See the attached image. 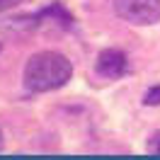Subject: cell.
Listing matches in <instances>:
<instances>
[{
  "label": "cell",
  "instance_id": "7a4b0ae2",
  "mask_svg": "<svg viewBox=\"0 0 160 160\" xmlns=\"http://www.w3.org/2000/svg\"><path fill=\"white\" fill-rule=\"evenodd\" d=\"M112 8L129 24L148 27L160 22V0H112Z\"/></svg>",
  "mask_w": 160,
  "mask_h": 160
},
{
  "label": "cell",
  "instance_id": "52a82bcc",
  "mask_svg": "<svg viewBox=\"0 0 160 160\" xmlns=\"http://www.w3.org/2000/svg\"><path fill=\"white\" fill-rule=\"evenodd\" d=\"M0 148H2V131H0Z\"/></svg>",
  "mask_w": 160,
  "mask_h": 160
},
{
  "label": "cell",
  "instance_id": "6da1fadb",
  "mask_svg": "<svg viewBox=\"0 0 160 160\" xmlns=\"http://www.w3.org/2000/svg\"><path fill=\"white\" fill-rule=\"evenodd\" d=\"M73 78V63L58 51H37L32 53L24 70L22 82L29 92H51L61 90Z\"/></svg>",
  "mask_w": 160,
  "mask_h": 160
},
{
  "label": "cell",
  "instance_id": "8992f818",
  "mask_svg": "<svg viewBox=\"0 0 160 160\" xmlns=\"http://www.w3.org/2000/svg\"><path fill=\"white\" fill-rule=\"evenodd\" d=\"M22 0H0V12H5V10H12L15 5H20Z\"/></svg>",
  "mask_w": 160,
  "mask_h": 160
},
{
  "label": "cell",
  "instance_id": "3957f363",
  "mask_svg": "<svg viewBox=\"0 0 160 160\" xmlns=\"http://www.w3.org/2000/svg\"><path fill=\"white\" fill-rule=\"evenodd\" d=\"M126 53L121 49H104L97 53L95 61V73L104 80H117L126 73Z\"/></svg>",
  "mask_w": 160,
  "mask_h": 160
},
{
  "label": "cell",
  "instance_id": "277c9868",
  "mask_svg": "<svg viewBox=\"0 0 160 160\" xmlns=\"http://www.w3.org/2000/svg\"><path fill=\"white\" fill-rule=\"evenodd\" d=\"M143 104H146V107H158V104H160V85L146 90V95H143Z\"/></svg>",
  "mask_w": 160,
  "mask_h": 160
},
{
  "label": "cell",
  "instance_id": "5b68a950",
  "mask_svg": "<svg viewBox=\"0 0 160 160\" xmlns=\"http://www.w3.org/2000/svg\"><path fill=\"white\" fill-rule=\"evenodd\" d=\"M146 148H148V153H153V155H160V131H155V133L148 138Z\"/></svg>",
  "mask_w": 160,
  "mask_h": 160
}]
</instances>
